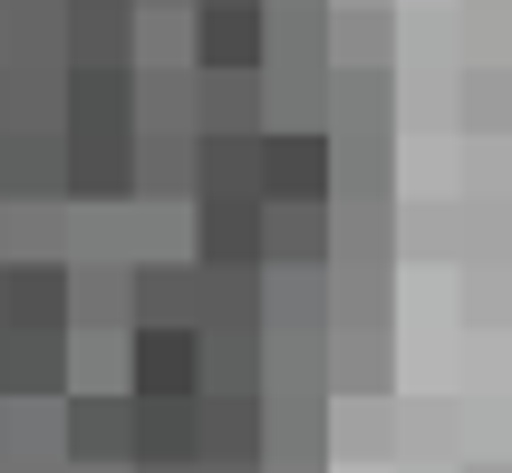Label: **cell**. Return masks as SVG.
I'll use <instances>...</instances> for the list:
<instances>
[{
  "label": "cell",
  "mask_w": 512,
  "mask_h": 473,
  "mask_svg": "<svg viewBox=\"0 0 512 473\" xmlns=\"http://www.w3.org/2000/svg\"><path fill=\"white\" fill-rule=\"evenodd\" d=\"M126 387L136 396H203V329H184V319H136V329H126Z\"/></svg>",
  "instance_id": "cell-1"
},
{
  "label": "cell",
  "mask_w": 512,
  "mask_h": 473,
  "mask_svg": "<svg viewBox=\"0 0 512 473\" xmlns=\"http://www.w3.org/2000/svg\"><path fill=\"white\" fill-rule=\"evenodd\" d=\"M58 454L68 464H136V387L58 396Z\"/></svg>",
  "instance_id": "cell-2"
},
{
  "label": "cell",
  "mask_w": 512,
  "mask_h": 473,
  "mask_svg": "<svg viewBox=\"0 0 512 473\" xmlns=\"http://www.w3.org/2000/svg\"><path fill=\"white\" fill-rule=\"evenodd\" d=\"M68 203H136V126H58Z\"/></svg>",
  "instance_id": "cell-3"
},
{
  "label": "cell",
  "mask_w": 512,
  "mask_h": 473,
  "mask_svg": "<svg viewBox=\"0 0 512 473\" xmlns=\"http://www.w3.org/2000/svg\"><path fill=\"white\" fill-rule=\"evenodd\" d=\"M0 329H68V261L0 251Z\"/></svg>",
  "instance_id": "cell-4"
},
{
  "label": "cell",
  "mask_w": 512,
  "mask_h": 473,
  "mask_svg": "<svg viewBox=\"0 0 512 473\" xmlns=\"http://www.w3.org/2000/svg\"><path fill=\"white\" fill-rule=\"evenodd\" d=\"M261 203H329V136L319 126H281V136H261Z\"/></svg>",
  "instance_id": "cell-5"
},
{
  "label": "cell",
  "mask_w": 512,
  "mask_h": 473,
  "mask_svg": "<svg viewBox=\"0 0 512 473\" xmlns=\"http://www.w3.org/2000/svg\"><path fill=\"white\" fill-rule=\"evenodd\" d=\"M261 194H203L194 203V261L203 271H261Z\"/></svg>",
  "instance_id": "cell-6"
},
{
  "label": "cell",
  "mask_w": 512,
  "mask_h": 473,
  "mask_svg": "<svg viewBox=\"0 0 512 473\" xmlns=\"http://www.w3.org/2000/svg\"><path fill=\"white\" fill-rule=\"evenodd\" d=\"M0 396L58 406L68 396V329H0Z\"/></svg>",
  "instance_id": "cell-7"
},
{
  "label": "cell",
  "mask_w": 512,
  "mask_h": 473,
  "mask_svg": "<svg viewBox=\"0 0 512 473\" xmlns=\"http://www.w3.org/2000/svg\"><path fill=\"white\" fill-rule=\"evenodd\" d=\"M271 20L261 0H194V68H261Z\"/></svg>",
  "instance_id": "cell-8"
},
{
  "label": "cell",
  "mask_w": 512,
  "mask_h": 473,
  "mask_svg": "<svg viewBox=\"0 0 512 473\" xmlns=\"http://www.w3.org/2000/svg\"><path fill=\"white\" fill-rule=\"evenodd\" d=\"M136 464H203V396H136Z\"/></svg>",
  "instance_id": "cell-9"
},
{
  "label": "cell",
  "mask_w": 512,
  "mask_h": 473,
  "mask_svg": "<svg viewBox=\"0 0 512 473\" xmlns=\"http://www.w3.org/2000/svg\"><path fill=\"white\" fill-rule=\"evenodd\" d=\"M68 329H136V271L126 261L68 271Z\"/></svg>",
  "instance_id": "cell-10"
},
{
  "label": "cell",
  "mask_w": 512,
  "mask_h": 473,
  "mask_svg": "<svg viewBox=\"0 0 512 473\" xmlns=\"http://www.w3.org/2000/svg\"><path fill=\"white\" fill-rule=\"evenodd\" d=\"M203 261H136V319H184L203 329Z\"/></svg>",
  "instance_id": "cell-11"
},
{
  "label": "cell",
  "mask_w": 512,
  "mask_h": 473,
  "mask_svg": "<svg viewBox=\"0 0 512 473\" xmlns=\"http://www.w3.org/2000/svg\"><path fill=\"white\" fill-rule=\"evenodd\" d=\"M68 58H136V0H68Z\"/></svg>",
  "instance_id": "cell-12"
},
{
  "label": "cell",
  "mask_w": 512,
  "mask_h": 473,
  "mask_svg": "<svg viewBox=\"0 0 512 473\" xmlns=\"http://www.w3.org/2000/svg\"><path fill=\"white\" fill-rule=\"evenodd\" d=\"M261 261H329V213L319 203H271L261 213Z\"/></svg>",
  "instance_id": "cell-13"
},
{
  "label": "cell",
  "mask_w": 512,
  "mask_h": 473,
  "mask_svg": "<svg viewBox=\"0 0 512 473\" xmlns=\"http://www.w3.org/2000/svg\"><path fill=\"white\" fill-rule=\"evenodd\" d=\"M0 454H10V445H0Z\"/></svg>",
  "instance_id": "cell-14"
}]
</instances>
